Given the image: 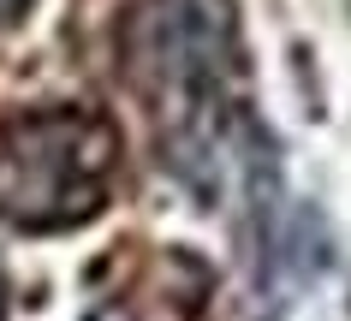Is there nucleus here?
<instances>
[{
  "label": "nucleus",
  "mask_w": 351,
  "mask_h": 321,
  "mask_svg": "<svg viewBox=\"0 0 351 321\" xmlns=\"http://www.w3.org/2000/svg\"><path fill=\"white\" fill-rule=\"evenodd\" d=\"M119 125L95 107H30L0 119V220L19 232H72L108 208Z\"/></svg>",
  "instance_id": "obj_1"
},
{
  "label": "nucleus",
  "mask_w": 351,
  "mask_h": 321,
  "mask_svg": "<svg viewBox=\"0 0 351 321\" xmlns=\"http://www.w3.org/2000/svg\"><path fill=\"white\" fill-rule=\"evenodd\" d=\"M36 12V0H0V24H24Z\"/></svg>",
  "instance_id": "obj_2"
},
{
  "label": "nucleus",
  "mask_w": 351,
  "mask_h": 321,
  "mask_svg": "<svg viewBox=\"0 0 351 321\" xmlns=\"http://www.w3.org/2000/svg\"><path fill=\"white\" fill-rule=\"evenodd\" d=\"M84 321H137V316H131V309H119V303H108V309H90Z\"/></svg>",
  "instance_id": "obj_3"
},
{
  "label": "nucleus",
  "mask_w": 351,
  "mask_h": 321,
  "mask_svg": "<svg viewBox=\"0 0 351 321\" xmlns=\"http://www.w3.org/2000/svg\"><path fill=\"white\" fill-rule=\"evenodd\" d=\"M0 321H6V292H0Z\"/></svg>",
  "instance_id": "obj_4"
}]
</instances>
